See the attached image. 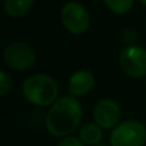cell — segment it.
I'll return each instance as SVG.
<instances>
[{
  "label": "cell",
  "instance_id": "1",
  "mask_svg": "<svg viewBox=\"0 0 146 146\" xmlns=\"http://www.w3.org/2000/svg\"><path fill=\"white\" fill-rule=\"evenodd\" d=\"M82 119V106L73 96H63L51 105L46 114V129L51 136L68 137Z\"/></svg>",
  "mask_w": 146,
  "mask_h": 146
},
{
  "label": "cell",
  "instance_id": "2",
  "mask_svg": "<svg viewBox=\"0 0 146 146\" xmlns=\"http://www.w3.org/2000/svg\"><path fill=\"white\" fill-rule=\"evenodd\" d=\"M58 83L48 74H33L26 78L22 85L25 99L36 106H49L58 98Z\"/></svg>",
  "mask_w": 146,
  "mask_h": 146
},
{
  "label": "cell",
  "instance_id": "3",
  "mask_svg": "<svg viewBox=\"0 0 146 146\" xmlns=\"http://www.w3.org/2000/svg\"><path fill=\"white\" fill-rule=\"evenodd\" d=\"M111 146H144L146 142V126L140 121H124L110 133Z\"/></svg>",
  "mask_w": 146,
  "mask_h": 146
},
{
  "label": "cell",
  "instance_id": "4",
  "mask_svg": "<svg viewBox=\"0 0 146 146\" xmlns=\"http://www.w3.org/2000/svg\"><path fill=\"white\" fill-rule=\"evenodd\" d=\"M4 62L9 68L14 71H28L36 62V54L28 44L14 41L4 49Z\"/></svg>",
  "mask_w": 146,
  "mask_h": 146
},
{
  "label": "cell",
  "instance_id": "5",
  "mask_svg": "<svg viewBox=\"0 0 146 146\" xmlns=\"http://www.w3.org/2000/svg\"><path fill=\"white\" fill-rule=\"evenodd\" d=\"M60 19L63 26L72 35L86 32L90 26V14L82 4L76 1L67 3L60 10Z\"/></svg>",
  "mask_w": 146,
  "mask_h": 146
},
{
  "label": "cell",
  "instance_id": "6",
  "mask_svg": "<svg viewBox=\"0 0 146 146\" xmlns=\"http://www.w3.org/2000/svg\"><path fill=\"white\" fill-rule=\"evenodd\" d=\"M119 66L126 74L133 78L146 76V49L137 45L123 49L119 55Z\"/></svg>",
  "mask_w": 146,
  "mask_h": 146
},
{
  "label": "cell",
  "instance_id": "7",
  "mask_svg": "<svg viewBox=\"0 0 146 146\" xmlns=\"http://www.w3.org/2000/svg\"><path fill=\"white\" fill-rule=\"evenodd\" d=\"M119 119L121 108L113 99H103L94 108V121L101 129H114Z\"/></svg>",
  "mask_w": 146,
  "mask_h": 146
},
{
  "label": "cell",
  "instance_id": "8",
  "mask_svg": "<svg viewBox=\"0 0 146 146\" xmlns=\"http://www.w3.org/2000/svg\"><path fill=\"white\" fill-rule=\"evenodd\" d=\"M95 85V78L90 71L80 69L74 72L69 78V92L73 98L87 95Z\"/></svg>",
  "mask_w": 146,
  "mask_h": 146
},
{
  "label": "cell",
  "instance_id": "9",
  "mask_svg": "<svg viewBox=\"0 0 146 146\" xmlns=\"http://www.w3.org/2000/svg\"><path fill=\"white\" fill-rule=\"evenodd\" d=\"M33 7L32 0H5L3 3L4 12L8 15L14 18H19L26 15Z\"/></svg>",
  "mask_w": 146,
  "mask_h": 146
},
{
  "label": "cell",
  "instance_id": "10",
  "mask_svg": "<svg viewBox=\"0 0 146 146\" xmlns=\"http://www.w3.org/2000/svg\"><path fill=\"white\" fill-rule=\"evenodd\" d=\"M80 140L86 145L96 146L103 140V129L96 123H86L80 131Z\"/></svg>",
  "mask_w": 146,
  "mask_h": 146
},
{
  "label": "cell",
  "instance_id": "11",
  "mask_svg": "<svg viewBox=\"0 0 146 146\" xmlns=\"http://www.w3.org/2000/svg\"><path fill=\"white\" fill-rule=\"evenodd\" d=\"M105 5L115 14H126L133 7L132 0H106Z\"/></svg>",
  "mask_w": 146,
  "mask_h": 146
},
{
  "label": "cell",
  "instance_id": "12",
  "mask_svg": "<svg viewBox=\"0 0 146 146\" xmlns=\"http://www.w3.org/2000/svg\"><path fill=\"white\" fill-rule=\"evenodd\" d=\"M12 88V78L5 71H0V96H5Z\"/></svg>",
  "mask_w": 146,
  "mask_h": 146
},
{
  "label": "cell",
  "instance_id": "13",
  "mask_svg": "<svg viewBox=\"0 0 146 146\" xmlns=\"http://www.w3.org/2000/svg\"><path fill=\"white\" fill-rule=\"evenodd\" d=\"M122 42H124L127 45V48L129 46H135V42L137 41V32L133 28H126V30L122 31Z\"/></svg>",
  "mask_w": 146,
  "mask_h": 146
},
{
  "label": "cell",
  "instance_id": "14",
  "mask_svg": "<svg viewBox=\"0 0 146 146\" xmlns=\"http://www.w3.org/2000/svg\"><path fill=\"white\" fill-rule=\"evenodd\" d=\"M58 146H83V142L80 140V137H74V136H68L64 137L59 141Z\"/></svg>",
  "mask_w": 146,
  "mask_h": 146
},
{
  "label": "cell",
  "instance_id": "15",
  "mask_svg": "<svg viewBox=\"0 0 146 146\" xmlns=\"http://www.w3.org/2000/svg\"><path fill=\"white\" fill-rule=\"evenodd\" d=\"M140 3H141L142 5H145V7H146V0H141V1H140Z\"/></svg>",
  "mask_w": 146,
  "mask_h": 146
},
{
  "label": "cell",
  "instance_id": "16",
  "mask_svg": "<svg viewBox=\"0 0 146 146\" xmlns=\"http://www.w3.org/2000/svg\"><path fill=\"white\" fill-rule=\"evenodd\" d=\"M96 146H105V145H96Z\"/></svg>",
  "mask_w": 146,
  "mask_h": 146
}]
</instances>
